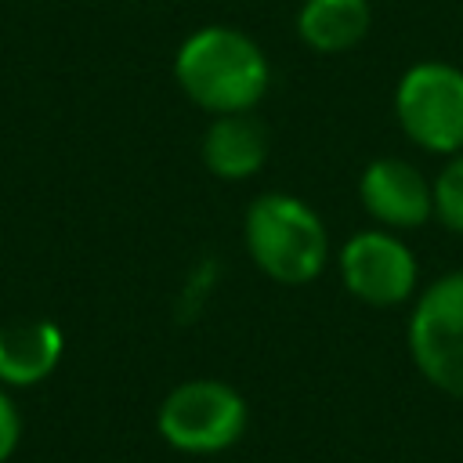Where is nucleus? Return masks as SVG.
<instances>
[{
	"instance_id": "nucleus-6",
	"label": "nucleus",
	"mask_w": 463,
	"mask_h": 463,
	"mask_svg": "<svg viewBox=\"0 0 463 463\" xmlns=\"http://www.w3.org/2000/svg\"><path fill=\"white\" fill-rule=\"evenodd\" d=\"M336 268H340L344 289L369 307H398L412 300L420 286L416 253L398 232H387V228L354 232L340 246Z\"/></svg>"
},
{
	"instance_id": "nucleus-2",
	"label": "nucleus",
	"mask_w": 463,
	"mask_h": 463,
	"mask_svg": "<svg viewBox=\"0 0 463 463\" xmlns=\"http://www.w3.org/2000/svg\"><path fill=\"white\" fill-rule=\"evenodd\" d=\"M242 242L257 271L282 286H307L329 264V232L318 210L289 192H264L246 206Z\"/></svg>"
},
{
	"instance_id": "nucleus-8",
	"label": "nucleus",
	"mask_w": 463,
	"mask_h": 463,
	"mask_svg": "<svg viewBox=\"0 0 463 463\" xmlns=\"http://www.w3.org/2000/svg\"><path fill=\"white\" fill-rule=\"evenodd\" d=\"M268 127L253 112H228L213 116L203 134V163L221 181H250L268 163Z\"/></svg>"
},
{
	"instance_id": "nucleus-11",
	"label": "nucleus",
	"mask_w": 463,
	"mask_h": 463,
	"mask_svg": "<svg viewBox=\"0 0 463 463\" xmlns=\"http://www.w3.org/2000/svg\"><path fill=\"white\" fill-rule=\"evenodd\" d=\"M434 217L449 232L463 235V152L449 156L434 177Z\"/></svg>"
},
{
	"instance_id": "nucleus-5",
	"label": "nucleus",
	"mask_w": 463,
	"mask_h": 463,
	"mask_svg": "<svg viewBox=\"0 0 463 463\" xmlns=\"http://www.w3.org/2000/svg\"><path fill=\"white\" fill-rule=\"evenodd\" d=\"M402 134L434 156L463 152V69L441 58L409 65L394 87Z\"/></svg>"
},
{
	"instance_id": "nucleus-12",
	"label": "nucleus",
	"mask_w": 463,
	"mask_h": 463,
	"mask_svg": "<svg viewBox=\"0 0 463 463\" xmlns=\"http://www.w3.org/2000/svg\"><path fill=\"white\" fill-rule=\"evenodd\" d=\"M18 441H22V416H18L14 398L0 383V463H7L14 456Z\"/></svg>"
},
{
	"instance_id": "nucleus-3",
	"label": "nucleus",
	"mask_w": 463,
	"mask_h": 463,
	"mask_svg": "<svg viewBox=\"0 0 463 463\" xmlns=\"http://www.w3.org/2000/svg\"><path fill=\"white\" fill-rule=\"evenodd\" d=\"M250 423L246 398L217 376H195L166 391L156 412L159 438L184 456H217L239 445Z\"/></svg>"
},
{
	"instance_id": "nucleus-1",
	"label": "nucleus",
	"mask_w": 463,
	"mask_h": 463,
	"mask_svg": "<svg viewBox=\"0 0 463 463\" xmlns=\"http://www.w3.org/2000/svg\"><path fill=\"white\" fill-rule=\"evenodd\" d=\"M174 80L192 105L210 116L253 112L268 94L271 65L264 47L235 25H203L174 54Z\"/></svg>"
},
{
	"instance_id": "nucleus-10",
	"label": "nucleus",
	"mask_w": 463,
	"mask_h": 463,
	"mask_svg": "<svg viewBox=\"0 0 463 463\" xmlns=\"http://www.w3.org/2000/svg\"><path fill=\"white\" fill-rule=\"evenodd\" d=\"M369 0H304L297 11V36L315 54H344L369 36Z\"/></svg>"
},
{
	"instance_id": "nucleus-4",
	"label": "nucleus",
	"mask_w": 463,
	"mask_h": 463,
	"mask_svg": "<svg viewBox=\"0 0 463 463\" xmlns=\"http://www.w3.org/2000/svg\"><path fill=\"white\" fill-rule=\"evenodd\" d=\"M405 340L420 376L463 402V271H445L416 293Z\"/></svg>"
},
{
	"instance_id": "nucleus-7",
	"label": "nucleus",
	"mask_w": 463,
	"mask_h": 463,
	"mask_svg": "<svg viewBox=\"0 0 463 463\" xmlns=\"http://www.w3.org/2000/svg\"><path fill=\"white\" fill-rule=\"evenodd\" d=\"M362 210L387 232H409L434 217V181L398 156L373 159L358 177Z\"/></svg>"
},
{
	"instance_id": "nucleus-9",
	"label": "nucleus",
	"mask_w": 463,
	"mask_h": 463,
	"mask_svg": "<svg viewBox=\"0 0 463 463\" xmlns=\"http://www.w3.org/2000/svg\"><path fill=\"white\" fill-rule=\"evenodd\" d=\"M65 354V333L51 318L0 326V383L33 387L47 380Z\"/></svg>"
}]
</instances>
